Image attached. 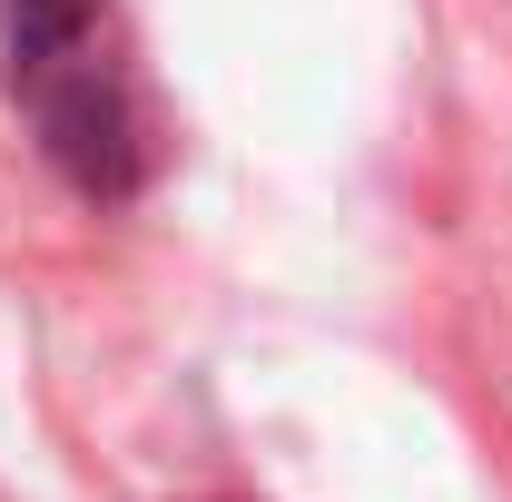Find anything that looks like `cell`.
<instances>
[{"instance_id":"6da1fadb","label":"cell","mask_w":512,"mask_h":502,"mask_svg":"<svg viewBox=\"0 0 512 502\" xmlns=\"http://www.w3.org/2000/svg\"><path fill=\"white\" fill-rule=\"evenodd\" d=\"M10 20V99L30 109L40 148L89 197H119L138 178V109L109 40V0H0Z\"/></svg>"}]
</instances>
